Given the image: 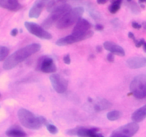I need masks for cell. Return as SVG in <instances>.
<instances>
[{
    "label": "cell",
    "mask_w": 146,
    "mask_h": 137,
    "mask_svg": "<svg viewBox=\"0 0 146 137\" xmlns=\"http://www.w3.org/2000/svg\"><path fill=\"white\" fill-rule=\"evenodd\" d=\"M17 115L22 126L29 129H39L44 124L47 125L45 118L43 116H36L26 108H20Z\"/></svg>",
    "instance_id": "7a4b0ae2"
},
{
    "label": "cell",
    "mask_w": 146,
    "mask_h": 137,
    "mask_svg": "<svg viewBox=\"0 0 146 137\" xmlns=\"http://www.w3.org/2000/svg\"><path fill=\"white\" fill-rule=\"evenodd\" d=\"M18 34V29H13L11 31V35L12 37H16Z\"/></svg>",
    "instance_id": "1f68e13d"
},
{
    "label": "cell",
    "mask_w": 146,
    "mask_h": 137,
    "mask_svg": "<svg viewBox=\"0 0 146 137\" xmlns=\"http://www.w3.org/2000/svg\"><path fill=\"white\" fill-rule=\"evenodd\" d=\"M132 27H133L134 29H140L142 27V26L140 24H138V22H135V21H133L132 23Z\"/></svg>",
    "instance_id": "f1b7e54d"
},
{
    "label": "cell",
    "mask_w": 146,
    "mask_h": 137,
    "mask_svg": "<svg viewBox=\"0 0 146 137\" xmlns=\"http://www.w3.org/2000/svg\"><path fill=\"white\" fill-rule=\"evenodd\" d=\"M121 111H111L110 112L108 113L107 114V118H108L109 121H116L118 120V118H121Z\"/></svg>",
    "instance_id": "ffe728a7"
},
{
    "label": "cell",
    "mask_w": 146,
    "mask_h": 137,
    "mask_svg": "<svg viewBox=\"0 0 146 137\" xmlns=\"http://www.w3.org/2000/svg\"><path fill=\"white\" fill-rule=\"evenodd\" d=\"M111 106H112V104L108 100L104 99V98H99L96 102L95 105H94V108L96 111H101L108 109V108H111Z\"/></svg>",
    "instance_id": "d6986e66"
},
{
    "label": "cell",
    "mask_w": 146,
    "mask_h": 137,
    "mask_svg": "<svg viewBox=\"0 0 146 137\" xmlns=\"http://www.w3.org/2000/svg\"><path fill=\"white\" fill-rule=\"evenodd\" d=\"M46 128L47 130L48 131V132L51 133V134H56L58 131L57 127L55 126L54 124H47Z\"/></svg>",
    "instance_id": "603a6c76"
},
{
    "label": "cell",
    "mask_w": 146,
    "mask_h": 137,
    "mask_svg": "<svg viewBox=\"0 0 146 137\" xmlns=\"http://www.w3.org/2000/svg\"><path fill=\"white\" fill-rule=\"evenodd\" d=\"M128 37H129L130 39H133L134 41V42L135 43H136L137 41V40H136V39H135V36H134V34H133V33H132V32H128Z\"/></svg>",
    "instance_id": "4dcf8cb0"
},
{
    "label": "cell",
    "mask_w": 146,
    "mask_h": 137,
    "mask_svg": "<svg viewBox=\"0 0 146 137\" xmlns=\"http://www.w3.org/2000/svg\"><path fill=\"white\" fill-rule=\"evenodd\" d=\"M71 10V5L68 4H62L56 5L51 12V14L43 21L41 27L44 29H49L54 23L58 21L65 14Z\"/></svg>",
    "instance_id": "277c9868"
},
{
    "label": "cell",
    "mask_w": 146,
    "mask_h": 137,
    "mask_svg": "<svg viewBox=\"0 0 146 137\" xmlns=\"http://www.w3.org/2000/svg\"><path fill=\"white\" fill-rule=\"evenodd\" d=\"M93 35H94V32L92 31H89L88 33H86V34H84V35H74V34H71V35H68L67 37L59 39L56 42V44L58 46L68 45V44H74V43L86 39H88L92 37Z\"/></svg>",
    "instance_id": "9c48e42d"
},
{
    "label": "cell",
    "mask_w": 146,
    "mask_h": 137,
    "mask_svg": "<svg viewBox=\"0 0 146 137\" xmlns=\"http://www.w3.org/2000/svg\"><path fill=\"white\" fill-rule=\"evenodd\" d=\"M107 59H108V61H110V62H113V61H114L113 54H111V53H110L109 54H108V56H107Z\"/></svg>",
    "instance_id": "f546056e"
},
{
    "label": "cell",
    "mask_w": 146,
    "mask_h": 137,
    "mask_svg": "<svg viewBox=\"0 0 146 137\" xmlns=\"http://www.w3.org/2000/svg\"><path fill=\"white\" fill-rule=\"evenodd\" d=\"M54 89L58 94H63L68 88V81L59 74H51L49 77Z\"/></svg>",
    "instance_id": "ba28073f"
},
{
    "label": "cell",
    "mask_w": 146,
    "mask_h": 137,
    "mask_svg": "<svg viewBox=\"0 0 146 137\" xmlns=\"http://www.w3.org/2000/svg\"><path fill=\"white\" fill-rule=\"evenodd\" d=\"M130 90L137 98L142 99L146 97V76L141 74L135 76L131 81Z\"/></svg>",
    "instance_id": "5b68a950"
},
{
    "label": "cell",
    "mask_w": 146,
    "mask_h": 137,
    "mask_svg": "<svg viewBox=\"0 0 146 137\" xmlns=\"http://www.w3.org/2000/svg\"><path fill=\"white\" fill-rule=\"evenodd\" d=\"M24 26L27 28V29L28 30L29 32H30L31 34L36 36V37H38V38L47 40L51 39L52 38V36L49 32L46 31L42 27L38 25L36 23L26 21L24 23Z\"/></svg>",
    "instance_id": "52a82bcc"
},
{
    "label": "cell",
    "mask_w": 146,
    "mask_h": 137,
    "mask_svg": "<svg viewBox=\"0 0 146 137\" xmlns=\"http://www.w3.org/2000/svg\"><path fill=\"white\" fill-rule=\"evenodd\" d=\"M131 3H132V5H131V10H132V11L133 13H135V14H138V13L140 12V9L138 6L137 5L135 2H131Z\"/></svg>",
    "instance_id": "d4e9b609"
},
{
    "label": "cell",
    "mask_w": 146,
    "mask_h": 137,
    "mask_svg": "<svg viewBox=\"0 0 146 137\" xmlns=\"http://www.w3.org/2000/svg\"><path fill=\"white\" fill-rule=\"evenodd\" d=\"M96 29L98 30V31H102L104 29V26L101 25V24H97V25H96Z\"/></svg>",
    "instance_id": "d6a6232c"
},
{
    "label": "cell",
    "mask_w": 146,
    "mask_h": 137,
    "mask_svg": "<svg viewBox=\"0 0 146 137\" xmlns=\"http://www.w3.org/2000/svg\"><path fill=\"white\" fill-rule=\"evenodd\" d=\"M122 2L121 0H116V1H113L111 5L109 7V11L111 14H115L121 8V4Z\"/></svg>",
    "instance_id": "44dd1931"
},
{
    "label": "cell",
    "mask_w": 146,
    "mask_h": 137,
    "mask_svg": "<svg viewBox=\"0 0 146 137\" xmlns=\"http://www.w3.org/2000/svg\"><path fill=\"white\" fill-rule=\"evenodd\" d=\"M126 65L132 69L146 67V58L140 57H131L126 61Z\"/></svg>",
    "instance_id": "5bb4252c"
},
{
    "label": "cell",
    "mask_w": 146,
    "mask_h": 137,
    "mask_svg": "<svg viewBox=\"0 0 146 137\" xmlns=\"http://www.w3.org/2000/svg\"><path fill=\"white\" fill-rule=\"evenodd\" d=\"M9 54V49L7 47L0 46V61L7 59Z\"/></svg>",
    "instance_id": "7402d4cb"
},
{
    "label": "cell",
    "mask_w": 146,
    "mask_h": 137,
    "mask_svg": "<svg viewBox=\"0 0 146 137\" xmlns=\"http://www.w3.org/2000/svg\"><path fill=\"white\" fill-rule=\"evenodd\" d=\"M0 7L9 11H16L22 8V5L17 0H0Z\"/></svg>",
    "instance_id": "2e32d148"
},
{
    "label": "cell",
    "mask_w": 146,
    "mask_h": 137,
    "mask_svg": "<svg viewBox=\"0 0 146 137\" xmlns=\"http://www.w3.org/2000/svg\"><path fill=\"white\" fill-rule=\"evenodd\" d=\"M96 49H97V51H98V52H101L102 48H101V47H100V46H98V47H97V48H96Z\"/></svg>",
    "instance_id": "e575fe53"
},
{
    "label": "cell",
    "mask_w": 146,
    "mask_h": 137,
    "mask_svg": "<svg viewBox=\"0 0 146 137\" xmlns=\"http://www.w3.org/2000/svg\"><path fill=\"white\" fill-rule=\"evenodd\" d=\"M45 4L46 2L42 0H38V1H35V3L33 4L32 7L30 9L29 13V17L30 18H38L41 14L43 9L45 7Z\"/></svg>",
    "instance_id": "9a60e30c"
},
{
    "label": "cell",
    "mask_w": 146,
    "mask_h": 137,
    "mask_svg": "<svg viewBox=\"0 0 146 137\" xmlns=\"http://www.w3.org/2000/svg\"><path fill=\"white\" fill-rule=\"evenodd\" d=\"M145 41L143 39H140L139 41H138L136 43H135V47H142V46H143V44H145Z\"/></svg>",
    "instance_id": "83f0119b"
},
{
    "label": "cell",
    "mask_w": 146,
    "mask_h": 137,
    "mask_svg": "<svg viewBox=\"0 0 146 137\" xmlns=\"http://www.w3.org/2000/svg\"><path fill=\"white\" fill-rule=\"evenodd\" d=\"M56 2L55 1H49V2L48 3V4H47V6H46L47 11H49V12H51V11L54 10V9L56 7Z\"/></svg>",
    "instance_id": "cb8c5ba5"
},
{
    "label": "cell",
    "mask_w": 146,
    "mask_h": 137,
    "mask_svg": "<svg viewBox=\"0 0 146 137\" xmlns=\"http://www.w3.org/2000/svg\"><path fill=\"white\" fill-rule=\"evenodd\" d=\"M143 50L146 52V42H145V44H143Z\"/></svg>",
    "instance_id": "d590c367"
},
{
    "label": "cell",
    "mask_w": 146,
    "mask_h": 137,
    "mask_svg": "<svg viewBox=\"0 0 146 137\" xmlns=\"http://www.w3.org/2000/svg\"><path fill=\"white\" fill-rule=\"evenodd\" d=\"M84 12V9L81 7L73 9L57 21L56 27L59 29H63L71 27L74 24L78 22V20L81 19Z\"/></svg>",
    "instance_id": "3957f363"
},
{
    "label": "cell",
    "mask_w": 146,
    "mask_h": 137,
    "mask_svg": "<svg viewBox=\"0 0 146 137\" xmlns=\"http://www.w3.org/2000/svg\"><path fill=\"white\" fill-rule=\"evenodd\" d=\"M104 47L106 50L110 51L113 54H115V55L120 56V57H124L125 54V51L121 46L115 44V43L112 42V41L104 42Z\"/></svg>",
    "instance_id": "7c38bea8"
},
{
    "label": "cell",
    "mask_w": 146,
    "mask_h": 137,
    "mask_svg": "<svg viewBox=\"0 0 146 137\" xmlns=\"http://www.w3.org/2000/svg\"><path fill=\"white\" fill-rule=\"evenodd\" d=\"M8 137H27V134L18 126H13L6 131Z\"/></svg>",
    "instance_id": "e0dca14e"
},
{
    "label": "cell",
    "mask_w": 146,
    "mask_h": 137,
    "mask_svg": "<svg viewBox=\"0 0 146 137\" xmlns=\"http://www.w3.org/2000/svg\"><path fill=\"white\" fill-rule=\"evenodd\" d=\"M0 97H1V94H0Z\"/></svg>",
    "instance_id": "8d00e7d4"
},
{
    "label": "cell",
    "mask_w": 146,
    "mask_h": 137,
    "mask_svg": "<svg viewBox=\"0 0 146 137\" xmlns=\"http://www.w3.org/2000/svg\"><path fill=\"white\" fill-rule=\"evenodd\" d=\"M64 61L66 64H70L71 63V58H70V54H67L64 57Z\"/></svg>",
    "instance_id": "4316f807"
},
{
    "label": "cell",
    "mask_w": 146,
    "mask_h": 137,
    "mask_svg": "<svg viewBox=\"0 0 146 137\" xmlns=\"http://www.w3.org/2000/svg\"><path fill=\"white\" fill-rule=\"evenodd\" d=\"M138 124L135 122H131L115 129L110 137H132L138 132Z\"/></svg>",
    "instance_id": "8992f818"
},
{
    "label": "cell",
    "mask_w": 146,
    "mask_h": 137,
    "mask_svg": "<svg viewBox=\"0 0 146 137\" xmlns=\"http://www.w3.org/2000/svg\"><path fill=\"white\" fill-rule=\"evenodd\" d=\"M77 130H78V127L72 128V129H69L68 131H67V134L71 136H75L77 134Z\"/></svg>",
    "instance_id": "484cf974"
},
{
    "label": "cell",
    "mask_w": 146,
    "mask_h": 137,
    "mask_svg": "<svg viewBox=\"0 0 146 137\" xmlns=\"http://www.w3.org/2000/svg\"><path fill=\"white\" fill-rule=\"evenodd\" d=\"M91 25L89 23V21H87L85 19H79L78 22L76 23V26L74 27V29H73L72 34L74 35H84L88 33L90 31V28H91Z\"/></svg>",
    "instance_id": "30bf717a"
},
{
    "label": "cell",
    "mask_w": 146,
    "mask_h": 137,
    "mask_svg": "<svg viewBox=\"0 0 146 137\" xmlns=\"http://www.w3.org/2000/svg\"><path fill=\"white\" fill-rule=\"evenodd\" d=\"M39 68L41 71L44 73H54L56 71V67L53 59L51 57H44L41 61Z\"/></svg>",
    "instance_id": "8fae6325"
},
{
    "label": "cell",
    "mask_w": 146,
    "mask_h": 137,
    "mask_svg": "<svg viewBox=\"0 0 146 137\" xmlns=\"http://www.w3.org/2000/svg\"><path fill=\"white\" fill-rule=\"evenodd\" d=\"M106 2H107L106 0H98V1H97V3L99 4H106Z\"/></svg>",
    "instance_id": "836d02e7"
},
{
    "label": "cell",
    "mask_w": 146,
    "mask_h": 137,
    "mask_svg": "<svg viewBox=\"0 0 146 137\" xmlns=\"http://www.w3.org/2000/svg\"><path fill=\"white\" fill-rule=\"evenodd\" d=\"M40 49H41V45L36 43L26 46L17 50V51L11 54L9 57H7L3 64V68L5 70L12 69L19 64L24 61L26 59L35 53L38 52Z\"/></svg>",
    "instance_id": "6da1fadb"
},
{
    "label": "cell",
    "mask_w": 146,
    "mask_h": 137,
    "mask_svg": "<svg viewBox=\"0 0 146 137\" xmlns=\"http://www.w3.org/2000/svg\"><path fill=\"white\" fill-rule=\"evenodd\" d=\"M101 137H104V136H101Z\"/></svg>",
    "instance_id": "74e56055"
},
{
    "label": "cell",
    "mask_w": 146,
    "mask_h": 137,
    "mask_svg": "<svg viewBox=\"0 0 146 137\" xmlns=\"http://www.w3.org/2000/svg\"><path fill=\"white\" fill-rule=\"evenodd\" d=\"M146 118V104L144 105L143 106L141 107L138 108V110L135 111L133 114H132L131 118L133 121V122L139 123L143 121Z\"/></svg>",
    "instance_id": "ac0fdd59"
},
{
    "label": "cell",
    "mask_w": 146,
    "mask_h": 137,
    "mask_svg": "<svg viewBox=\"0 0 146 137\" xmlns=\"http://www.w3.org/2000/svg\"><path fill=\"white\" fill-rule=\"evenodd\" d=\"M99 128H86L84 127H78L76 136L78 137H101V134H98Z\"/></svg>",
    "instance_id": "4fadbf2b"
}]
</instances>
